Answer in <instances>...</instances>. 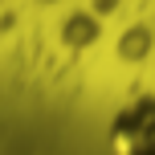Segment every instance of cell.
Masks as SVG:
<instances>
[{
  "label": "cell",
  "mask_w": 155,
  "mask_h": 155,
  "mask_svg": "<svg viewBox=\"0 0 155 155\" xmlns=\"http://www.w3.org/2000/svg\"><path fill=\"white\" fill-rule=\"evenodd\" d=\"M151 118V106H139L135 114L118 118V143H127V151L131 155H155V127H147Z\"/></svg>",
  "instance_id": "obj_1"
}]
</instances>
